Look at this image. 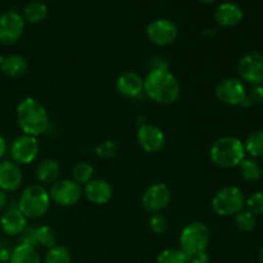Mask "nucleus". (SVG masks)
Returning <instances> with one entry per match:
<instances>
[{"label":"nucleus","mask_w":263,"mask_h":263,"mask_svg":"<svg viewBox=\"0 0 263 263\" xmlns=\"http://www.w3.org/2000/svg\"><path fill=\"white\" fill-rule=\"evenodd\" d=\"M144 92L157 104L170 105L177 102L181 87L176 77L166 67H156L144 79Z\"/></svg>","instance_id":"f257e3e1"},{"label":"nucleus","mask_w":263,"mask_h":263,"mask_svg":"<svg viewBox=\"0 0 263 263\" xmlns=\"http://www.w3.org/2000/svg\"><path fill=\"white\" fill-rule=\"evenodd\" d=\"M17 121L25 135H43L49 128V115L35 98H25L17 105Z\"/></svg>","instance_id":"f03ea898"},{"label":"nucleus","mask_w":263,"mask_h":263,"mask_svg":"<svg viewBox=\"0 0 263 263\" xmlns=\"http://www.w3.org/2000/svg\"><path fill=\"white\" fill-rule=\"evenodd\" d=\"M244 143L234 136H222L212 144L210 151L211 161L221 168H234L239 167L246 158Z\"/></svg>","instance_id":"7ed1b4c3"},{"label":"nucleus","mask_w":263,"mask_h":263,"mask_svg":"<svg viewBox=\"0 0 263 263\" xmlns=\"http://www.w3.org/2000/svg\"><path fill=\"white\" fill-rule=\"evenodd\" d=\"M49 192L39 184L28 185L18 200V210L27 218H40L48 213L50 208Z\"/></svg>","instance_id":"20e7f679"},{"label":"nucleus","mask_w":263,"mask_h":263,"mask_svg":"<svg viewBox=\"0 0 263 263\" xmlns=\"http://www.w3.org/2000/svg\"><path fill=\"white\" fill-rule=\"evenodd\" d=\"M211 240V231L207 225L200 221H194L185 226L180 234V249L190 258L205 253Z\"/></svg>","instance_id":"39448f33"},{"label":"nucleus","mask_w":263,"mask_h":263,"mask_svg":"<svg viewBox=\"0 0 263 263\" xmlns=\"http://www.w3.org/2000/svg\"><path fill=\"white\" fill-rule=\"evenodd\" d=\"M246 200L247 198L240 187L229 185L216 193L212 199V210L220 217H230L244 210Z\"/></svg>","instance_id":"423d86ee"},{"label":"nucleus","mask_w":263,"mask_h":263,"mask_svg":"<svg viewBox=\"0 0 263 263\" xmlns=\"http://www.w3.org/2000/svg\"><path fill=\"white\" fill-rule=\"evenodd\" d=\"M50 199L62 207H72L77 204L82 197L81 185L74 182L73 180L58 179L53 182L49 190Z\"/></svg>","instance_id":"0eeeda50"},{"label":"nucleus","mask_w":263,"mask_h":263,"mask_svg":"<svg viewBox=\"0 0 263 263\" xmlns=\"http://www.w3.org/2000/svg\"><path fill=\"white\" fill-rule=\"evenodd\" d=\"M238 72L241 81L252 85H263V54L248 51L238 62Z\"/></svg>","instance_id":"6e6552de"},{"label":"nucleus","mask_w":263,"mask_h":263,"mask_svg":"<svg viewBox=\"0 0 263 263\" xmlns=\"http://www.w3.org/2000/svg\"><path fill=\"white\" fill-rule=\"evenodd\" d=\"M248 95L247 87L241 80L235 77H228L221 80L216 86V97L222 104L236 107L241 105Z\"/></svg>","instance_id":"1a4fd4ad"},{"label":"nucleus","mask_w":263,"mask_h":263,"mask_svg":"<svg viewBox=\"0 0 263 263\" xmlns=\"http://www.w3.org/2000/svg\"><path fill=\"white\" fill-rule=\"evenodd\" d=\"M177 35H179L177 26L166 18L153 21L146 27V37L157 46L170 45L176 40Z\"/></svg>","instance_id":"9d476101"},{"label":"nucleus","mask_w":263,"mask_h":263,"mask_svg":"<svg viewBox=\"0 0 263 263\" xmlns=\"http://www.w3.org/2000/svg\"><path fill=\"white\" fill-rule=\"evenodd\" d=\"M25 20L17 12H5L0 15V43L4 45L15 44L23 35Z\"/></svg>","instance_id":"9b49d317"},{"label":"nucleus","mask_w":263,"mask_h":263,"mask_svg":"<svg viewBox=\"0 0 263 263\" xmlns=\"http://www.w3.org/2000/svg\"><path fill=\"white\" fill-rule=\"evenodd\" d=\"M39 152H40V145H39L37 138L25 135V134L14 139L10 146L13 162L17 164L32 163L39 156Z\"/></svg>","instance_id":"f8f14e48"},{"label":"nucleus","mask_w":263,"mask_h":263,"mask_svg":"<svg viewBox=\"0 0 263 263\" xmlns=\"http://www.w3.org/2000/svg\"><path fill=\"white\" fill-rule=\"evenodd\" d=\"M171 190L167 186L166 184H154L152 186H149L148 189L144 192L143 199V207L145 208V211H148L149 213H161L164 208L168 207L170 202H171Z\"/></svg>","instance_id":"ddd939ff"},{"label":"nucleus","mask_w":263,"mask_h":263,"mask_svg":"<svg viewBox=\"0 0 263 263\" xmlns=\"http://www.w3.org/2000/svg\"><path fill=\"white\" fill-rule=\"evenodd\" d=\"M136 140L140 148L146 153H157L166 144V136L162 128L153 123H143L136 134Z\"/></svg>","instance_id":"4468645a"},{"label":"nucleus","mask_w":263,"mask_h":263,"mask_svg":"<svg viewBox=\"0 0 263 263\" xmlns=\"http://www.w3.org/2000/svg\"><path fill=\"white\" fill-rule=\"evenodd\" d=\"M82 194L85 195L87 200L92 204L103 205L107 204L113 197V187L108 181L102 179L90 180L87 184H85Z\"/></svg>","instance_id":"2eb2a0df"},{"label":"nucleus","mask_w":263,"mask_h":263,"mask_svg":"<svg viewBox=\"0 0 263 263\" xmlns=\"http://www.w3.org/2000/svg\"><path fill=\"white\" fill-rule=\"evenodd\" d=\"M23 174L20 164L13 161L0 162V190L15 192L22 185Z\"/></svg>","instance_id":"dca6fc26"},{"label":"nucleus","mask_w":263,"mask_h":263,"mask_svg":"<svg viewBox=\"0 0 263 263\" xmlns=\"http://www.w3.org/2000/svg\"><path fill=\"white\" fill-rule=\"evenodd\" d=\"M244 12L236 3H223L218 5L215 12V21L218 26L225 28L235 27L243 21Z\"/></svg>","instance_id":"f3484780"},{"label":"nucleus","mask_w":263,"mask_h":263,"mask_svg":"<svg viewBox=\"0 0 263 263\" xmlns=\"http://www.w3.org/2000/svg\"><path fill=\"white\" fill-rule=\"evenodd\" d=\"M118 94L125 98H136L144 91V79L139 73L128 71L118 76L116 81Z\"/></svg>","instance_id":"a211bd4d"},{"label":"nucleus","mask_w":263,"mask_h":263,"mask_svg":"<svg viewBox=\"0 0 263 263\" xmlns=\"http://www.w3.org/2000/svg\"><path fill=\"white\" fill-rule=\"evenodd\" d=\"M3 231L9 236H20L22 231L27 228V217L17 208H10L5 211L0 220Z\"/></svg>","instance_id":"6ab92c4d"},{"label":"nucleus","mask_w":263,"mask_h":263,"mask_svg":"<svg viewBox=\"0 0 263 263\" xmlns=\"http://www.w3.org/2000/svg\"><path fill=\"white\" fill-rule=\"evenodd\" d=\"M28 62L25 57L12 54L4 57L0 62V71L9 77H21L27 72Z\"/></svg>","instance_id":"aec40b11"},{"label":"nucleus","mask_w":263,"mask_h":263,"mask_svg":"<svg viewBox=\"0 0 263 263\" xmlns=\"http://www.w3.org/2000/svg\"><path fill=\"white\" fill-rule=\"evenodd\" d=\"M61 174V164L55 159H44L36 168V179L41 184H53Z\"/></svg>","instance_id":"412c9836"},{"label":"nucleus","mask_w":263,"mask_h":263,"mask_svg":"<svg viewBox=\"0 0 263 263\" xmlns=\"http://www.w3.org/2000/svg\"><path fill=\"white\" fill-rule=\"evenodd\" d=\"M9 263H41V258L35 247L20 244L10 253Z\"/></svg>","instance_id":"4be33fe9"},{"label":"nucleus","mask_w":263,"mask_h":263,"mask_svg":"<svg viewBox=\"0 0 263 263\" xmlns=\"http://www.w3.org/2000/svg\"><path fill=\"white\" fill-rule=\"evenodd\" d=\"M48 15V7L44 2L40 0H33L28 3L23 10V20L28 23H40Z\"/></svg>","instance_id":"5701e85b"},{"label":"nucleus","mask_w":263,"mask_h":263,"mask_svg":"<svg viewBox=\"0 0 263 263\" xmlns=\"http://www.w3.org/2000/svg\"><path fill=\"white\" fill-rule=\"evenodd\" d=\"M240 175L246 181L257 182L262 177V167L254 158H244L239 164Z\"/></svg>","instance_id":"b1692460"},{"label":"nucleus","mask_w":263,"mask_h":263,"mask_svg":"<svg viewBox=\"0 0 263 263\" xmlns=\"http://www.w3.org/2000/svg\"><path fill=\"white\" fill-rule=\"evenodd\" d=\"M246 153H248L252 158H261L263 157V128L254 130L247 138L244 143Z\"/></svg>","instance_id":"393cba45"},{"label":"nucleus","mask_w":263,"mask_h":263,"mask_svg":"<svg viewBox=\"0 0 263 263\" xmlns=\"http://www.w3.org/2000/svg\"><path fill=\"white\" fill-rule=\"evenodd\" d=\"M44 263H72L71 252L64 246H54L48 249Z\"/></svg>","instance_id":"a878e982"},{"label":"nucleus","mask_w":263,"mask_h":263,"mask_svg":"<svg viewBox=\"0 0 263 263\" xmlns=\"http://www.w3.org/2000/svg\"><path fill=\"white\" fill-rule=\"evenodd\" d=\"M190 257L180 248H168L157 257V263H187Z\"/></svg>","instance_id":"bb28decb"},{"label":"nucleus","mask_w":263,"mask_h":263,"mask_svg":"<svg viewBox=\"0 0 263 263\" xmlns=\"http://www.w3.org/2000/svg\"><path fill=\"white\" fill-rule=\"evenodd\" d=\"M94 168L87 162H79L72 170V180L79 185H85L92 180Z\"/></svg>","instance_id":"cd10ccee"},{"label":"nucleus","mask_w":263,"mask_h":263,"mask_svg":"<svg viewBox=\"0 0 263 263\" xmlns=\"http://www.w3.org/2000/svg\"><path fill=\"white\" fill-rule=\"evenodd\" d=\"M36 235H37V247L50 249L57 246V235L50 226H37Z\"/></svg>","instance_id":"c85d7f7f"},{"label":"nucleus","mask_w":263,"mask_h":263,"mask_svg":"<svg viewBox=\"0 0 263 263\" xmlns=\"http://www.w3.org/2000/svg\"><path fill=\"white\" fill-rule=\"evenodd\" d=\"M235 225L243 233H249L254 230L257 225V217L248 210L240 211L238 215H235Z\"/></svg>","instance_id":"c756f323"},{"label":"nucleus","mask_w":263,"mask_h":263,"mask_svg":"<svg viewBox=\"0 0 263 263\" xmlns=\"http://www.w3.org/2000/svg\"><path fill=\"white\" fill-rule=\"evenodd\" d=\"M247 210L253 213L254 216H263V190L253 193L246 200Z\"/></svg>","instance_id":"7c9ffc66"},{"label":"nucleus","mask_w":263,"mask_h":263,"mask_svg":"<svg viewBox=\"0 0 263 263\" xmlns=\"http://www.w3.org/2000/svg\"><path fill=\"white\" fill-rule=\"evenodd\" d=\"M118 151V144L113 140H105L100 143L95 149V153L98 157L103 159H109L116 156Z\"/></svg>","instance_id":"2f4dec72"},{"label":"nucleus","mask_w":263,"mask_h":263,"mask_svg":"<svg viewBox=\"0 0 263 263\" xmlns=\"http://www.w3.org/2000/svg\"><path fill=\"white\" fill-rule=\"evenodd\" d=\"M167 220L162 213H153L149 217V229L154 234H163L167 229Z\"/></svg>","instance_id":"473e14b6"},{"label":"nucleus","mask_w":263,"mask_h":263,"mask_svg":"<svg viewBox=\"0 0 263 263\" xmlns=\"http://www.w3.org/2000/svg\"><path fill=\"white\" fill-rule=\"evenodd\" d=\"M37 228L36 226H27L22 234L20 235V244H27L31 247H37V235H36Z\"/></svg>","instance_id":"72a5a7b5"},{"label":"nucleus","mask_w":263,"mask_h":263,"mask_svg":"<svg viewBox=\"0 0 263 263\" xmlns=\"http://www.w3.org/2000/svg\"><path fill=\"white\" fill-rule=\"evenodd\" d=\"M248 98L253 103H263V85H254L251 91L248 92Z\"/></svg>","instance_id":"f704fd0d"},{"label":"nucleus","mask_w":263,"mask_h":263,"mask_svg":"<svg viewBox=\"0 0 263 263\" xmlns=\"http://www.w3.org/2000/svg\"><path fill=\"white\" fill-rule=\"evenodd\" d=\"M187 263H210V256H208L207 252H205V253H202L199 254V256L190 258V261Z\"/></svg>","instance_id":"c9c22d12"},{"label":"nucleus","mask_w":263,"mask_h":263,"mask_svg":"<svg viewBox=\"0 0 263 263\" xmlns=\"http://www.w3.org/2000/svg\"><path fill=\"white\" fill-rule=\"evenodd\" d=\"M7 202H8L7 194H5V192L0 190V210H3V208L7 205Z\"/></svg>","instance_id":"e433bc0d"},{"label":"nucleus","mask_w":263,"mask_h":263,"mask_svg":"<svg viewBox=\"0 0 263 263\" xmlns=\"http://www.w3.org/2000/svg\"><path fill=\"white\" fill-rule=\"evenodd\" d=\"M5 151H7V143H5V139L0 136V158L4 156Z\"/></svg>","instance_id":"4c0bfd02"},{"label":"nucleus","mask_w":263,"mask_h":263,"mask_svg":"<svg viewBox=\"0 0 263 263\" xmlns=\"http://www.w3.org/2000/svg\"><path fill=\"white\" fill-rule=\"evenodd\" d=\"M203 35H204L205 37L211 39V37H213V36L216 35V30H215V28H207V30H204Z\"/></svg>","instance_id":"58836bf2"},{"label":"nucleus","mask_w":263,"mask_h":263,"mask_svg":"<svg viewBox=\"0 0 263 263\" xmlns=\"http://www.w3.org/2000/svg\"><path fill=\"white\" fill-rule=\"evenodd\" d=\"M259 263H263V246H262L261 251H259Z\"/></svg>","instance_id":"ea45409f"},{"label":"nucleus","mask_w":263,"mask_h":263,"mask_svg":"<svg viewBox=\"0 0 263 263\" xmlns=\"http://www.w3.org/2000/svg\"><path fill=\"white\" fill-rule=\"evenodd\" d=\"M202 3H204V4H211V3L216 2V0H200Z\"/></svg>","instance_id":"a19ab883"},{"label":"nucleus","mask_w":263,"mask_h":263,"mask_svg":"<svg viewBox=\"0 0 263 263\" xmlns=\"http://www.w3.org/2000/svg\"><path fill=\"white\" fill-rule=\"evenodd\" d=\"M2 59H3V57H0V62H2Z\"/></svg>","instance_id":"79ce46f5"}]
</instances>
